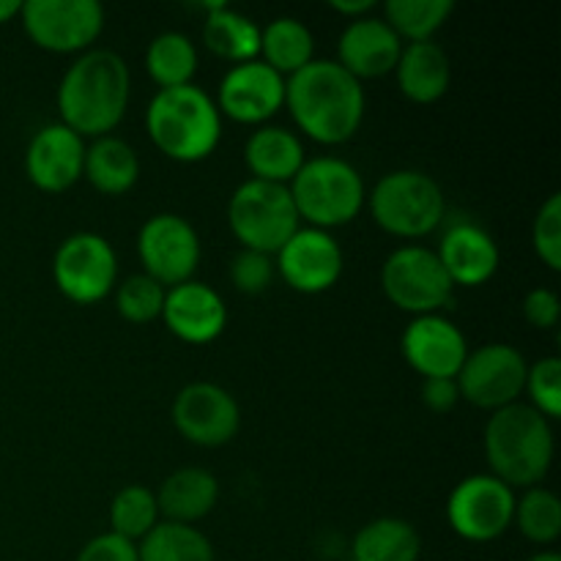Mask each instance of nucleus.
Listing matches in <instances>:
<instances>
[{"mask_svg": "<svg viewBox=\"0 0 561 561\" xmlns=\"http://www.w3.org/2000/svg\"><path fill=\"white\" fill-rule=\"evenodd\" d=\"M285 107L310 140L340 146L359 131L365 88L337 60L316 58L285 80Z\"/></svg>", "mask_w": 561, "mask_h": 561, "instance_id": "1", "label": "nucleus"}, {"mask_svg": "<svg viewBox=\"0 0 561 561\" xmlns=\"http://www.w3.org/2000/svg\"><path fill=\"white\" fill-rule=\"evenodd\" d=\"M131 75L113 49H88L66 69L58 85L60 124L82 140L107 137L129 107Z\"/></svg>", "mask_w": 561, "mask_h": 561, "instance_id": "2", "label": "nucleus"}, {"mask_svg": "<svg viewBox=\"0 0 561 561\" xmlns=\"http://www.w3.org/2000/svg\"><path fill=\"white\" fill-rule=\"evenodd\" d=\"M146 129L153 146L173 162L195 164L211 157L222 137L217 104L195 82L153 93L146 110Z\"/></svg>", "mask_w": 561, "mask_h": 561, "instance_id": "3", "label": "nucleus"}, {"mask_svg": "<svg viewBox=\"0 0 561 561\" xmlns=\"http://www.w3.org/2000/svg\"><path fill=\"white\" fill-rule=\"evenodd\" d=\"M485 460L504 485L537 488L553 463L551 422L529 403L493 411L485 425Z\"/></svg>", "mask_w": 561, "mask_h": 561, "instance_id": "4", "label": "nucleus"}, {"mask_svg": "<svg viewBox=\"0 0 561 561\" xmlns=\"http://www.w3.org/2000/svg\"><path fill=\"white\" fill-rule=\"evenodd\" d=\"M299 219L307 228L332 230L359 217L367 203L365 179L340 157L307 159L288 184Z\"/></svg>", "mask_w": 561, "mask_h": 561, "instance_id": "5", "label": "nucleus"}, {"mask_svg": "<svg viewBox=\"0 0 561 561\" xmlns=\"http://www.w3.org/2000/svg\"><path fill=\"white\" fill-rule=\"evenodd\" d=\"M373 222L398 239H422L444 222L447 201L422 170H392L367 195Z\"/></svg>", "mask_w": 561, "mask_h": 561, "instance_id": "6", "label": "nucleus"}, {"mask_svg": "<svg viewBox=\"0 0 561 561\" xmlns=\"http://www.w3.org/2000/svg\"><path fill=\"white\" fill-rule=\"evenodd\" d=\"M290 190L283 184L250 179L228 203V225L239 244L252 252L277 255L279 247L301 228Z\"/></svg>", "mask_w": 561, "mask_h": 561, "instance_id": "7", "label": "nucleus"}, {"mask_svg": "<svg viewBox=\"0 0 561 561\" xmlns=\"http://www.w3.org/2000/svg\"><path fill=\"white\" fill-rule=\"evenodd\" d=\"M381 288L398 310L420 316H438L453 301V279L444 272L436 250L405 244L383 261Z\"/></svg>", "mask_w": 561, "mask_h": 561, "instance_id": "8", "label": "nucleus"}, {"mask_svg": "<svg viewBox=\"0 0 561 561\" xmlns=\"http://www.w3.org/2000/svg\"><path fill=\"white\" fill-rule=\"evenodd\" d=\"M20 20L27 38L55 55L88 53L104 31V9L96 0H27Z\"/></svg>", "mask_w": 561, "mask_h": 561, "instance_id": "9", "label": "nucleus"}, {"mask_svg": "<svg viewBox=\"0 0 561 561\" xmlns=\"http://www.w3.org/2000/svg\"><path fill=\"white\" fill-rule=\"evenodd\" d=\"M53 277L60 294L75 305H96L118 285V257L104 236L82 230L58 247Z\"/></svg>", "mask_w": 561, "mask_h": 561, "instance_id": "10", "label": "nucleus"}, {"mask_svg": "<svg viewBox=\"0 0 561 561\" xmlns=\"http://www.w3.org/2000/svg\"><path fill=\"white\" fill-rule=\"evenodd\" d=\"M526 370L529 365L515 345L488 343L469 351L455 383L466 403L485 411H502L518 403L524 394Z\"/></svg>", "mask_w": 561, "mask_h": 561, "instance_id": "11", "label": "nucleus"}, {"mask_svg": "<svg viewBox=\"0 0 561 561\" xmlns=\"http://www.w3.org/2000/svg\"><path fill=\"white\" fill-rule=\"evenodd\" d=\"M515 491L493 474H471L453 488L447 520L469 542L499 540L515 520Z\"/></svg>", "mask_w": 561, "mask_h": 561, "instance_id": "12", "label": "nucleus"}, {"mask_svg": "<svg viewBox=\"0 0 561 561\" xmlns=\"http://www.w3.org/2000/svg\"><path fill=\"white\" fill-rule=\"evenodd\" d=\"M201 236L181 214H153L137 233V257L162 288L190 283L201 266Z\"/></svg>", "mask_w": 561, "mask_h": 561, "instance_id": "13", "label": "nucleus"}, {"mask_svg": "<svg viewBox=\"0 0 561 561\" xmlns=\"http://www.w3.org/2000/svg\"><path fill=\"white\" fill-rule=\"evenodd\" d=\"M173 425L195 447H225L241 427V409L233 394L211 381L186 383L173 400Z\"/></svg>", "mask_w": 561, "mask_h": 561, "instance_id": "14", "label": "nucleus"}, {"mask_svg": "<svg viewBox=\"0 0 561 561\" xmlns=\"http://www.w3.org/2000/svg\"><path fill=\"white\" fill-rule=\"evenodd\" d=\"M343 247L329 230L299 228L277 252V274L288 288L316 296L343 277Z\"/></svg>", "mask_w": 561, "mask_h": 561, "instance_id": "15", "label": "nucleus"}, {"mask_svg": "<svg viewBox=\"0 0 561 561\" xmlns=\"http://www.w3.org/2000/svg\"><path fill=\"white\" fill-rule=\"evenodd\" d=\"M214 104L219 115H228L236 124H266L285 107V77L261 58L230 66Z\"/></svg>", "mask_w": 561, "mask_h": 561, "instance_id": "16", "label": "nucleus"}, {"mask_svg": "<svg viewBox=\"0 0 561 561\" xmlns=\"http://www.w3.org/2000/svg\"><path fill=\"white\" fill-rule=\"evenodd\" d=\"M85 140L58 124H47L31 137L25 151V175L36 190L58 195L82 179Z\"/></svg>", "mask_w": 561, "mask_h": 561, "instance_id": "17", "label": "nucleus"}, {"mask_svg": "<svg viewBox=\"0 0 561 561\" xmlns=\"http://www.w3.org/2000/svg\"><path fill=\"white\" fill-rule=\"evenodd\" d=\"M400 351L425 381L427 378H458L469 356V343L458 323L449 318L420 316L405 327Z\"/></svg>", "mask_w": 561, "mask_h": 561, "instance_id": "18", "label": "nucleus"}, {"mask_svg": "<svg viewBox=\"0 0 561 561\" xmlns=\"http://www.w3.org/2000/svg\"><path fill=\"white\" fill-rule=\"evenodd\" d=\"M162 321L184 343L206 345L214 343L228 327V307L211 285L190 279V283L168 288Z\"/></svg>", "mask_w": 561, "mask_h": 561, "instance_id": "19", "label": "nucleus"}, {"mask_svg": "<svg viewBox=\"0 0 561 561\" xmlns=\"http://www.w3.org/2000/svg\"><path fill=\"white\" fill-rule=\"evenodd\" d=\"M403 42L378 16H362L345 25L337 42V64L356 80H378L398 66Z\"/></svg>", "mask_w": 561, "mask_h": 561, "instance_id": "20", "label": "nucleus"}, {"mask_svg": "<svg viewBox=\"0 0 561 561\" xmlns=\"http://www.w3.org/2000/svg\"><path fill=\"white\" fill-rule=\"evenodd\" d=\"M453 285L477 288L499 272V244L485 228L474 222H455L444 230L436 250Z\"/></svg>", "mask_w": 561, "mask_h": 561, "instance_id": "21", "label": "nucleus"}, {"mask_svg": "<svg viewBox=\"0 0 561 561\" xmlns=\"http://www.w3.org/2000/svg\"><path fill=\"white\" fill-rule=\"evenodd\" d=\"M217 477L206 469H197V466L173 471L157 491L159 518H164L168 524H197L217 507Z\"/></svg>", "mask_w": 561, "mask_h": 561, "instance_id": "22", "label": "nucleus"}, {"mask_svg": "<svg viewBox=\"0 0 561 561\" xmlns=\"http://www.w3.org/2000/svg\"><path fill=\"white\" fill-rule=\"evenodd\" d=\"M307 162L299 135L283 126H261L247 137L244 164L252 179L288 186Z\"/></svg>", "mask_w": 561, "mask_h": 561, "instance_id": "23", "label": "nucleus"}, {"mask_svg": "<svg viewBox=\"0 0 561 561\" xmlns=\"http://www.w3.org/2000/svg\"><path fill=\"white\" fill-rule=\"evenodd\" d=\"M398 88L409 102L433 104L449 91L453 64L436 42L403 44L398 66H394Z\"/></svg>", "mask_w": 561, "mask_h": 561, "instance_id": "24", "label": "nucleus"}, {"mask_svg": "<svg viewBox=\"0 0 561 561\" xmlns=\"http://www.w3.org/2000/svg\"><path fill=\"white\" fill-rule=\"evenodd\" d=\"M82 175L91 181V186L102 195H126L135 190L140 179V157L135 148L121 137L107 135L85 146V164Z\"/></svg>", "mask_w": 561, "mask_h": 561, "instance_id": "25", "label": "nucleus"}, {"mask_svg": "<svg viewBox=\"0 0 561 561\" xmlns=\"http://www.w3.org/2000/svg\"><path fill=\"white\" fill-rule=\"evenodd\" d=\"M203 44L228 64H250L261 58V27L230 5L211 3L203 22Z\"/></svg>", "mask_w": 561, "mask_h": 561, "instance_id": "26", "label": "nucleus"}, {"mask_svg": "<svg viewBox=\"0 0 561 561\" xmlns=\"http://www.w3.org/2000/svg\"><path fill=\"white\" fill-rule=\"evenodd\" d=\"M261 60L285 80L316 60V38L296 16H277L261 27Z\"/></svg>", "mask_w": 561, "mask_h": 561, "instance_id": "27", "label": "nucleus"}, {"mask_svg": "<svg viewBox=\"0 0 561 561\" xmlns=\"http://www.w3.org/2000/svg\"><path fill=\"white\" fill-rule=\"evenodd\" d=\"M351 553L354 561H416L422 553V537L409 520L376 518L356 531Z\"/></svg>", "mask_w": 561, "mask_h": 561, "instance_id": "28", "label": "nucleus"}, {"mask_svg": "<svg viewBox=\"0 0 561 561\" xmlns=\"http://www.w3.org/2000/svg\"><path fill=\"white\" fill-rule=\"evenodd\" d=\"M197 64H201L197 47L190 36L179 31L159 33L146 49V71L157 82L159 91L190 85L197 75Z\"/></svg>", "mask_w": 561, "mask_h": 561, "instance_id": "29", "label": "nucleus"}, {"mask_svg": "<svg viewBox=\"0 0 561 561\" xmlns=\"http://www.w3.org/2000/svg\"><path fill=\"white\" fill-rule=\"evenodd\" d=\"M140 561H217L214 546L201 529L184 524H162L153 526L137 546Z\"/></svg>", "mask_w": 561, "mask_h": 561, "instance_id": "30", "label": "nucleus"}, {"mask_svg": "<svg viewBox=\"0 0 561 561\" xmlns=\"http://www.w3.org/2000/svg\"><path fill=\"white\" fill-rule=\"evenodd\" d=\"M387 25L400 36V42H433L444 22L453 16V0H389L383 5Z\"/></svg>", "mask_w": 561, "mask_h": 561, "instance_id": "31", "label": "nucleus"}, {"mask_svg": "<svg viewBox=\"0 0 561 561\" xmlns=\"http://www.w3.org/2000/svg\"><path fill=\"white\" fill-rule=\"evenodd\" d=\"M159 524L157 493L142 485H126L110 502V531L124 540H142Z\"/></svg>", "mask_w": 561, "mask_h": 561, "instance_id": "32", "label": "nucleus"}, {"mask_svg": "<svg viewBox=\"0 0 561 561\" xmlns=\"http://www.w3.org/2000/svg\"><path fill=\"white\" fill-rule=\"evenodd\" d=\"M520 535L535 546H551L561 535V502L548 488H526L515 502V520Z\"/></svg>", "mask_w": 561, "mask_h": 561, "instance_id": "33", "label": "nucleus"}, {"mask_svg": "<svg viewBox=\"0 0 561 561\" xmlns=\"http://www.w3.org/2000/svg\"><path fill=\"white\" fill-rule=\"evenodd\" d=\"M168 288L151 279L148 274H131L124 283L115 285V310L129 323H151L162 318Z\"/></svg>", "mask_w": 561, "mask_h": 561, "instance_id": "34", "label": "nucleus"}, {"mask_svg": "<svg viewBox=\"0 0 561 561\" xmlns=\"http://www.w3.org/2000/svg\"><path fill=\"white\" fill-rule=\"evenodd\" d=\"M524 392L529 394L531 409L540 411L548 422L561 416V362L557 356L535 362L526 370Z\"/></svg>", "mask_w": 561, "mask_h": 561, "instance_id": "35", "label": "nucleus"}, {"mask_svg": "<svg viewBox=\"0 0 561 561\" xmlns=\"http://www.w3.org/2000/svg\"><path fill=\"white\" fill-rule=\"evenodd\" d=\"M531 244H535L537 257L546 263L551 272L561 268V195L553 192L537 211L535 225H531Z\"/></svg>", "mask_w": 561, "mask_h": 561, "instance_id": "36", "label": "nucleus"}, {"mask_svg": "<svg viewBox=\"0 0 561 561\" xmlns=\"http://www.w3.org/2000/svg\"><path fill=\"white\" fill-rule=\"evenodd\" d=\"M274 268L272 255L266 252H252V250H241L239 255L230 261V283L239 294L247 296H257L263 290H268V285L274 283Z\"/></svg>", "mask_w": 561, "mask_h": 561, "instance_id": "37", "label": "nucleus"}, {"mask_svg": "<svg viewBox=\"0 0 561 561\" xmlns=\"http://www.w3.org/2000/svg\"><path fill=\"white\" fill-rule=\"evenodd\" d=\"M77 561H140V557H137V542L104 531L82 546Z\"/></svg>", "mask_w": 561, "mask_h": 561, "instance_id": "38", "label": "nucleus"}, {"mask_svg": "<svg viewBox=\"0 0 561 561\" xmlns=\"http://www.w3.org/2000/svg\"><path fill=\"white\" fill-rule=\"evenodd\" d=\"M561 305L551 288H535L524 299V318L535 329H553L559 323Z\"/></svg>", "mask_w": 561, "mask_h": 561, "instance_id": "39", "label": "nucleus"}, {"mask_svg": "<svg viewBox=\"0 0 561 561\" xmlns=\"http://www.w3.org/2000/svg\"><path fill=\"white\" fill-rule=\"evenodd\" d=\"M422 403L433 411V414H447L460 403V392L455 378H427L422 381Z\"/></svg>", "mask_w": 561, "mask_h": 561, "instance_id": "40", "label": "nucleus"}, {"mask_svg": "<svg viewBox=\"0 0 561 561\" xmlns=\"http://www.w3.org/2000/svg\"><path fill=\"white\" fill-rule=\"evenodd\" d=\"M373 9H376V3H373V0H332V11L348 16L351 22L362 20V16Z\"/></svg>", "mask_w": 561, "mask_h": 561, "instance_id": "41", "label": "nucleus"}, {"mask_svg": "<svg viewBox=\"0 0 561 561\" xmlns=\"http://www.w3.org/2000/svg\"><path fill=\"white\" fill-rule=\"evenodd\" d=\"M20 9L22 3H16V0H0V25L11 22L14 16H20Z\"/></svg>", "mask_w": 561, "mask_h": 561, "instance_id": "42", "label": "nucleus"}, {"mask_svg": "<svg viewBox=\"0 0 561 561\" xmlns=\"http://www.w3.org/2000/svg\"><path fill=\"white\" fill-rule=\"evenodd\" d=\"M526 561H561V557L553 551H542V553H535V557L526 559Z\"/></svg>", "mask_w": 561, "mask_h": 561, "instance_id": "43", "label": "nucleus"}]
</instances>
